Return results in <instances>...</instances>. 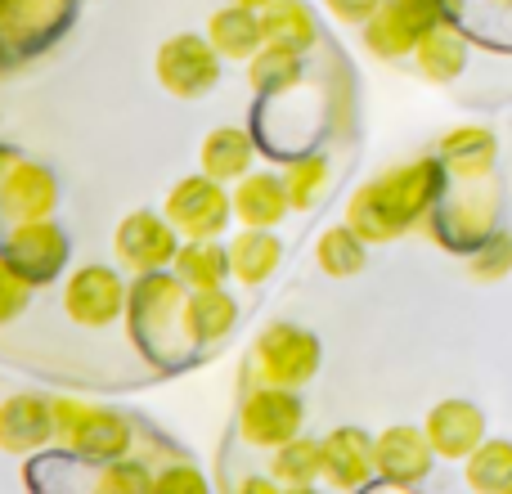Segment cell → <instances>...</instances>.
<instances>
[{
  "instance_id": "cell-1",
  "label": "cell",
  "mask_w": 512,
  "mask_h": 494,
  "mask_svg": "<svg viewBox=\"0 0 512 494\" xmlns=\"http://www.w3.org/2000/svg\"><path fill=\"white\" fill-rule=\"evenodd\" d=\"M445 180H450V171H445V162L436 158V153L382 171V176L364 180L351 194V203H346V225L369 247L405 239L409 230L427 225L432 207L441 203V194H445Z\"/></svg>"
},
{
  "instance_id": "cell-2",
  "label": "cell",
  "mask_w": 512,
  "mask_h": 494,
  "mask_svg": "<svg viewBox=\"0 0 512 494\" xmlns=\"http://www.w3.org/2000/svg\"><path fill=\"white\" fill-rule=\"evenodd\" d=\"M185 301L189 288L176 279V270H149L135 274L131 301H126V328L144 346L149 360H176L180 351H189V328H185Z\"/></svg>"
},
{
  "instance_id": "cell-3",
  "label": "cell",
  "mask_w": 512,
  "mask_h": 494,
  "mask_svg": "<svg viewBox=\"0 0 512 494\" xmlns=\"http://www.w3.org/2000/svg\"><path fill=\"white\" fill-rule=\"evenodd\" d=\"M427 230L450 252H472L499 230V185H490V176L454 180V189L441 194V203L427 216Z\"/></svg>"
},
{
  "instance_id": "cell-4",
  "label": "cell",
  "mask_w": 512,
  "mask_h": 494,
  "mask_svg": "<svg viewBox=\"0 0 512 494\" xmlns=\"http://www.w3.org/2000/svg\"><path fill=\"white\" fill-rule=\"evenodd\" d=\"M54 423H59V441L86 463L122 459V454H131V445H135L131 414L108 409V405H86V400L59 396L54 400Z\"/></svg>"
},
{
  "instance_id": "cell-5",
  "label": "cell",
  "mask_w": 512,
  "mask_h": 494,
  "mask_svg": "<svg viewBox=\"0 0 512 494\" xmlns=\"http://www.w3.org/2000/svg\"><path fill=\"white\" fill-rule=\"evenodd\" d=\"M252 360H256L261 382L297 391L319 373V364H324V346H319V337L310 333V328L292 324V319H274V324H265L261 333H256Z\"/></svg>"
},
{
  "instance_id": "cell-6",
  "label": "cell",
  "mask_w": 512,
  "mask_h": 494,
  "mask_svg": "<svg viewBox=\"0 0 512 494\" xmlns=\"http://www.w3.org/2000/svg\"><path fill=\"white\" fill-rule=\"evenodd\" d=\"M153 72H158V86L167 90L171 99H203L207 90H216L225 63H221V50H216L207 36L180 32L158 45Z\"/></svg>"
},
{
  "instance_id": "cell-7",
  "label": "cell",
  "mask_w": 512,
  "mask_h": 494,
  "mask_svg": "<svg viewBox=\"0 0 512 494\" xmlns=\"http://www.w3.org/2000/svg\"><path fill=\"white\" fill-rule=\"evenodd\" d=\"M162 212L180 230V239H221L225 225L234 221V198L225 189V180L198 171V176H185L171 185Z\"/></svg>"
},
{
  "instance_id": "cell-8",
  "label": "cell",
  "mask_w": 512,
  "mask_h": 494,
  "mask_svg": "<svg viewBox=\"0 0 512 494\" xmlns=\"http://www.w3.org/2000/svg\"><path fill=\"white\" fill-rule=\"evenodd\" d=\"M131 288L113 265H77L63 279V315L77 328H113L126 315Z\"/></svg>"
},
{
  "instance_id": "cell-9",
  "label": "cell",
  "mask_w": 512,
  "mask_h": 494,
  "mask_svg": "<svg viewBox=\"0 0 512 494\" xmlns=\"http://www.w3.org/2000/svg\"><path fill=\"white\" fill-rule=\"evenodd\" d=\"M306 427V405L292 387H274V382H261V387L248 391L239 409V436L252 450H279L283 441L301 436Z\"/></svg>"
},
{
  "instance_id": "cell-10",
  "label": "cell",
  "mask_w": 512,
  "mask_h": 494,
  "mask_svg": "<svg viewBox=\"0 0 512 494\" xmlns=\"http://www.w3.org/2000/svg\"><path fill=\"white\" fill-rule=\"evenodd\" d=\"M68 252H72V243H68V234L54 225V216H45V221L9 225L5 239H0V256H5V261L14 265L27 283H32V288L59 279L63 265H68Z\"/></svg>"
},
{
  "instance_id": "cell-11",
  "label": "cell",
  "mask_w": 512,
  "mask_h": 494,
  "mask_svg": "<svg viewBox=\"0 0 512 494\" xmlns=\"http://www.w3.org/2000/svg\"><path fill=\"white\" fill-rule=\"evenodd\" d=\"M113 252L122 261V270L131 274L167 270L180 252V230L167 221V212H131L117 221Z\"/></svg>"
},
{
  "instance_id": "cell-12",
  "label": "cell",
  "mask_w": 512,
  "mask_h": 494,
  "mask_svg": "<svg viewBox=\"0 0 512 494\" xmlns=\"http://www.w3.org/2000/svg\"><path fill=\"white\" fill-rule=\"evenodd\" d=\"M59 212V180L50 167L23 158L0 176V225H23V221H45Z\"/></svg>"
},
{
  "instance_id": "cell-13",
  "label": "cell",
  "mask_w": 512,
  "mask_h": 494,
  "mask_svg": "<svg viewBox=\"0 0 512 494\" xmlns=\"http://www.w3.org/2000/svg\"><path fill=\"white\" fill-rule=\"evenodd\" d=\"M50 441H59V423H54V400L36 396V391H14L0 400V450L5 454H41Z\"/></svg>"
},
{
  "instance_id": "cell-14",
  "label": "cell",
  "mask_w": 512,
  "mask_h": 494,
  "mask_svg": "<svg viewBox=\"0 0 512 494\" xmlns=\"http://www.w3.org/2000/svg\"><path fill=\"white\" fill-rule=\"evenodd\" d=\"M324 481L337 490H364L378 481V436L364 427H333L324 436Z\"/></svg>"
},
{
  "instance_id": "cell-15",
  "label": "cell",
  "mask_w": 512,
  "mask_h": 494,
  "mask_svg": "<svg viewBox=\"0 0 512 494\" xmlns=\"http://www.w3.org/2000/svg\"><path fill=\"white\" fill-rule=\"evenodd\" d=\"M432 463L436 450L427 441V427L396 423L378 436V481H387V486H418V481H427Z\"/></svg>"
},
{
  "instance_id": "cell-16",
  "label": "cell",
  "mask_w": 512,
  "mask_h": 494,
  "mask_svg": "<svg viewBox=\"0 0 512 494\" xmlns=\"http://www.w3.org/2000/svg\"><path fill=\"white\" fill-rule=\"evenodd\" d=\"M423 427H427V441H432L436 459H450V463L468 459V454L486 441V414H481L472 400H459V396L432 405Z\"/></svg>"
},
{
  "instance_id": "cell-17",
  "label": "cell",
  "mask_w": 512,
  "mask_h": 494,
  "mask_svg": "<svg viewBox=\"0 0 512 494\" xmlns=\"http://www.w3.org/2000/svg\"><path fill=\"white\" fill-rule=\"evenodd\" d=\"M423 32H427V23L405 5V0H382L378 14L360 27L364 50H369L373 59H387V63L414 59V45L423 41Z\"/></svg>"
},
{
  "instance_id": "cell-18",
  "label": "cell",
  "mask_w": 512,
  "mask_h": 494,
  "mask_svg": "<svg viewBox=\"0 0 512 494\" xmlns=\"http://www.w3.org/2000/svg\"><path fill=\"white\" fill-rule=\"evenodd\" d=\"M230 198H234V221L256 225V230H279V221L292 212L288 185L274 171H248L243 180H234Z\"/></svg>"
},
{
  "instance_id": "cell-19",
  "label": "cell",
  "mask_w": 512,
  "mask_h": 494,
  "mask_svg": "<svg viewBox=\"0 0 512 494\" xmlns=\"http://www.w3.org/2000/svg\"><path fill=\"white\" fill-rule=\"evenodd\" d=\"M414 68L432 86H450V81H459L468 72V36L454 27V18L427 27L423 41L414 45Z\"/></svg>"
},
{
  "instance_id": "cell-20",
  "label": "cell",
  "mask_w": 512,
  "mask_h": 494,
  "mask_svg": "<svg viewBox=\"0 0 512 494\" xmlns=\"http://www.w3.org/2000/svg\"><path fill=\"white\" fill-rule=\"evenodd\" d=\"M436 158L445 162L450 180H481L495 171L499 140H495V131H486V126H454V131L441 135Z\"/></svg>"
},
{
  "instance_id": "cell-21",
  "label": "cell",
  "mask_w": 512,
  "mask_h": 494,
  "mask_svg": "<svg viewBox=\"0 0 512 494\" xmlns=\"http://www.w3.org/2000/svg\"><path fill=\"white\" fill-rule=\"evenodd\" d=\"M185 328H189V342L194 346H216L239 328V301L234 292L225 288H198L189 292L185 301Z\"/></svg>"
},
{
  "instance_id": "cell-22",
  "label": "cell",
  "mask_w": 512,
  "mask_h": 494,
  "mask_svg": "<svg viewBox=\"0 0 512 494\" xmlns=\"http://www.w3.org/2000/svg\"><path fill=\"white\" fill-rule=\"evenodd\" d=\"M207 41L221 50V59L230 63H248L256 50L265 45V27H261V9L248 5H230L225 0L212 18H207Z\"/></svg>"
},
{
  "instance_id": "cell-23",
  "label": "cell",
  "mask_w": 512,
  "mask_h": 494,
  "mask_svg": "<svg viewBox=\"0 0 512 494\" xmlns=\"http://www.w3.org/2000/svg\"><path fill=\"white\" fill-rule=\"evenodd\" d=\"M252 162H256V144L243 126H216V131H207V140L198 144V167H203L207 176L225 180V185L248 176Z\"/></svg>"
},
{
  "instance_id": "cell-24",
  "label": "cell",
  "mask_w": 512,
  "mask_h": 494,
  "mask_svg": "<svg viewBox=\"0 0 512 494\" xmlns=\"http://www.w3.org/2000/svg\"><path fill=\"white\" fill-rule=\"evenodd\" d=\"M283 261V239L274 230H256V225H243L230 239V270L243 288H256L265 283Z\"/></svg>"
},
{
  "instance_id": "cell-25",
  "label": "cell",
  "mask_w": 512,
  "mask_h": 494,
  "mask_svg": "<svg viewBox=\"0 0 512 494\" xmlns=\"http://www.w3.org/2000/svg\"><path fill=\"white\" fill-rule=\"evenodd\" d=\"M171 270H176V279L185 283L189 292L221 288L225 279H234L230 243H221V239H185L180 243V252H176V261H171Z\"/></svg>"
},
{
  "instance_id": "cell-26",
  "label": "cell",
  "mask_w": 512,
  "mask_h": 494,
  "mask_svg": "<svg viewBox=\"0 0 512 494\" xmlns=\"http://www.w3.org/2000/svg\"><path fill=\"white\" fill-rule=\"evenodd\" d=\"M306 77V54L301 50H283V45H261L248 59V81L256 95L265 99H283L288 90L301 86Z\"/></svg>"
},
{
  "instance_id": "cell-27",
  "label": "cell",
  "mask_w": 512,
  "mask_h": 494,
  "mask_svg": "<svg viewBox=\"0 0 512 494\" xmlns=\"http://www.w3.org/2000/svg\"><path fill=\"white\" fill-rule=\"evenodd\" d=\"M261 27H265V45H283V50L306 54L319 41V23L306 0H274L270 9H261Z\"/></svg>"
},
{
  "instance_id": "cell-28",
  "label": "cell",
  "mask_w": 512,
  "mask_h": 494,
  "mask_svg": "<svg viewBox=\"0 0 512 494\" xmlns=\"http://www.w3.org/2000/svg\"><path fill=\"white\" fill-rule=\"evenodd\" d=\"M270 477L288 490H306L324 477V445L310 436H292L279 450H270Z\"/></svg>"
},
{
  "instance_id": "cell-29",
  "label": "cell",
  "mask_w": 512,
  "mask_h": 494,
  "mask_svg": "<svg viewBox=\"0 0 512 494\" xmlns=\"http://www.w3.org/2000/svg\"><path fill=\"white\" fill-rule=\"evenodd\" d=\"M369 261V243L351 230V225H328L315 243V265L328 274V279H355Z\"/></svg>"
},
{
  "instance_id": "cell-30",
  "label": "cell",
  "mask_w": 512,
  "mask_h": 494,
  "mask_svg": "<svg viewBox=\"0 0 512 494\" xmlns=\"http://www.w3.org/2000/svg\"><path fill=\"white\" fill-rule=\"evenodd\" d=\"M463 477L481 494H512V441L486 436V441L463 459Z\"/></svg>"
},
{
  "instance_id": "cell-31",
  "label": "cell",
  "mask_w": 512,
  "mask_h": 494,
  "mask_svg": "<svg viewBox=\"0 0 512 494\" xmlns=\"http://www.w3.org/2000/svg\"><path fill=\"white\" fill-rule=\"evenodd\" d=\"M328 158L324 153H301L283 167V185H288V198H292V212H310V207L324 198L328 189Z\"/></svg>"
},
{
  "instance_id": "cell-32",
  "label": "cell",
  "mask_w": 512,
  "mask_h": 494,
  "mask_svg": "<svg viewBox=\"0 0 512 494\" xmlns=\"http://www.w3.org/2000/svg\"><path fill=\"white\" fill-rule=\"evenodd\" d=\"M153 477H158V472H153L144 459H135V454H122V459L99 463L95 490H104V494H149L153 490Z\"/></svg>"
},
{
  "instance_id": "cell-33",
  "label": "cell",
  "mask_w": 512,
  "mask_h": 494,
  "mask_svg": "<svg viewBox=\"0 0 512 494\" xmlns=\"http://www.w3.org/2000/svg\"><path fill=\"white\" fill-rule=\"evenodd\" d=\"M468 274L472 283H504L512 274V234L495 230L468 252Z\"/></svg>"
},
{
  "instance_id": "cell-34",
  "label": "cell",
  "mask_w": 512,
  "mask_h": 494,
  "mask_svg": "<svg viewBox=\"0 0 512 494\" xmlns=\"http://www.w3.org/2000/svg\"><path fill=\"white\" fill-rule=\"evenodd\" d=\"M27 301H32V283L0 256V328L14 324V319L27 310Z\"/></svg>"
},
{
  "instance_id": "cell-35",
  "label": "cell",
  "mask_w": 512,
  "mask_h": 494,
  "mask_svg": "<svg viewBox=\"0 0 512 494\" xmlns=\"http://www.w3.org/2000/svg\"><path fill=\"white\" fill-rule=\"evenodd\" d=\"M153 490H158V494H176V490H207V477H203V472H198V468H189V463H167V468H162L158 472V477H153Z\"/></svg>"
},
{
  "instance_id": "cell-36",
  "label": "cell",
  "mask_w": 512,
  "mask_h": 494,
  "mask_svg": "<svg viewBox=\"0 0 512 494\" xmlns=\"http://www.w3.org/2000/svg\"><path fill=\"white\" fill-rule=\"evenodd\" d=\"M324 9L346 27H364L382 9V0H324Z\"/></svg>"
},
{
  "instance_id": "cell-37",
  "label": "cell",
  "mask_w": 512,
  "mask_h": 494,
  "mask_svg": "<svg viewBox=\"0 0 512 494\" xmlns=\"http://www.w3.org/2000/svg\"><path fill=\"white\" fill-rule=\"evenodd\" d=\"M405 5L414 9L427 27H436V23H445V18L459 14V0H405Z\"/></svg>"
},
{
  "instance_id": "cell-38",
  "label": "cell",
  "mask_w": 512,
  "mask_h": 494,
  "mask_svg": "<svg viewBox=\"0 0 512 494\" xmlns=\"http://www.w3.org/2000/svg\"><path fill=\"white\" fill-rule=\"evenodd\" d=\"M239 490H248V494H279L283 486L274 477H243L239 481Z\"/></svg>"
},
{
  "instance_id": "cell-39",
  "label": "cell",
  "mask_w": 512,
  "mask_h": 494,
  "mask_svg": "<svg viewBox=\"0 0 512 494\" xmlns=\"http://www.w3.org/2000/svg\"><path fill=\"white\" fill-rule=\"evenodd\" d=\"M14 162H18V153L9 149V144H0V176H5V171L14 167Z\"/></svg>"
},
{
  "instance_id": "cell-40",
  "label": "cell",
  "mask_w": 512,
  "mask_h": 494,
  "mask_svg": "<svg viewBox=\"0 0 512 494\" xmlns=\"http://www.w3.org/2000/svg\"><path fill=\"white\" fill-rule=\"evenodd\" d=\"M230 5H248V9H270L274 0H230Z\"/></svg>"
},
{
  "instance_id": "cell-41",
  "label": "cell",
  "mask_w": 512,
  "mask_h": 494,
  "mask_svg": "<svg viewBox=\"0 0 512 494\" xmlns=\"http://www.w3.org/2000/svg\"><path fill=\"white\" fill-rule=\"evenodd\" d=\"M486 5H495V9H512V0H486Z\"/></svg>"
},
{
  "instance_id": "cell-42",
  "label": "cell",
  "mask_w": 512,
  "mask_h": 494,
  "mask_svg": "<svg viewBox=\"0 0 512 494\" xmlns=\"http://www.w3.org/2000/svg\"><path fill=\"white\" fill-rule=\"evenodd\" d=\"M0 68H5V36H0Z\"/></svg>"
}]
</instances>
